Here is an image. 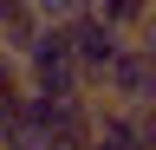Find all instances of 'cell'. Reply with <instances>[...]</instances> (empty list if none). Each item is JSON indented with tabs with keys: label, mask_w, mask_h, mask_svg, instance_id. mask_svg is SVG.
<instances>
[{
	"label": "cell",
	"mask_w": 156,
	"mask_h": 150,
	"mask_svg": "<svg viewBox=\"0 0 156 150\" xmlns=\"http://www.w3.org/2000/svg\"><path fill=\"white\" fill-rule=\"evenodd\" d=\"M58 33H65V46H72V59H78V72H85V85L98 79V72H104V59H111V52H117V46L130 39V33H117V26H104V20H98L91 7H85V13H72V20L58 26Z\"/></svg>",
	"instance_id": "4"
},
{
	"label": "cell",
	"mask_w": 156,
	"mask_h": 150,
	"mask_svg": "<svg viewBox=\"0 0 156 150\" xmlns=\"http://www.w3.org/2000/svg\"><path fill=\"white\" fill-rule=\"evenodd\" d=\"M20 79H26L33 91H52V98L91 91L85 72H78V59H72V46H65V33H58L52 20H39V33L26 39V52H20Z\"/></svg>",
	"instance_id": "2"
},
{
	"label": "cell",
	"mask_w": 156,
	"mask_h": 150,
	"mask_svg": "<svg viewBox=\"0 0 156 150\" xmlns=\"http://www.w3.org/2000/svg\"><path fill=\"white\" fill-rule=\"evenodd\" d=\"M26 7L39 13V20H52V26H65L72 13H85V7H91V0H26Z\"/></svg>",
	"instance_id": "6"
},
{
	"label": "cell",
	"mask_w": 156,
	"mask_h": 150,
	"mask_svg": "<svg viewBox=\"0 0 156 150\" xmlns=\"http://www.w3.org/2000/svg\"><path fill=\"white\" fill-rule=\"evenodd\" d=\"M91 144L98 150H156V118L111 98H91Z\"/></svg>",
	"instance_id": "3"
},
{
	"label": "cell",
	"mask_w": 156,
	"mask_h": 150,
	"mask_svg": "<svg viewBox=\"0 0 156 150\" xmlns=\"http://www.w3.org/2000/svg\"><path fill=\"white\" fill-rule=\"evenodd\" d=\"M91 13L117 33H150V0H91Z\"/></svg>",
	"instance_id": "5"
},
{
	"label": "cell",
	"mask_w": 156,
	"mask_h": 150,
	"mask_svg": "<svg viewBox=\"0 0 156 150\" xmlns=\"http://www.w3.org/2000/svg\"><path fill=\"white\" fill-rule=\"evenodd\" d=\"M91 98H111V104H130V111H156V46H150V33H130L104 59V72L91 79Z\"/></svg>",
	"instance_id": "1"
}]
</instances>
